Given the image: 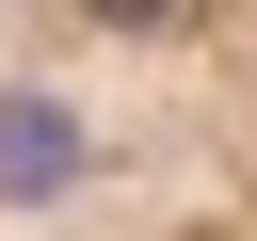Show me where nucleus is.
Wrapping results in <instances>:
<instances>
[{
  "label": "nucleus",
  "instance_id": "nucleus-1",
  "mask_svg": "<svg viewBox=\"0 0 257 241\" xmlns=\"http://www.w3.org/2000/svg\"><path fill=\"white\" fill-rule=\"evenodd\" d=\"M0 241H257V0H0Z\"/></svg>",
  "mask_w": 257,
  "mask_h": 241
}]
</instances>
